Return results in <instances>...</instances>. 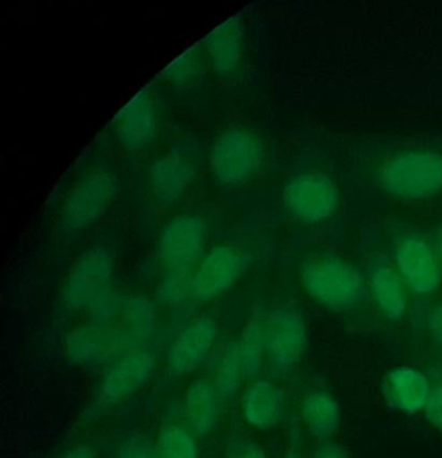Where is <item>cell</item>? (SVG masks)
<instances>
[{
  "mask_svg": "<svg viewBox=\"0 0 442 458\" xmlns=\"http://www.w3.org/2000/svg\"><path fill=\"white\" fill-rule=\"evenodd\" d=\"M124 301H123L120 294L115 291L112 286L101 292L88 307V312L90 316V323L92 326L103 327L108 328L111 327L112 321L122 315Z\"/></svg>",
  "mask_w": 442,
  "mask_h": 458,
  "instance_id": "28",
  "label": "cell"
},
{
  "mask_svg": "<svg viewBox=\"0 0 442 458\" xmlns=\"http://www.w3.org/2000/svg\"><path fill=\"white\" fill-rule=\"evenodd\" d=\"M123 345L125 351L147 347V342L151 339L157 328V307L151 300L144 296L130 297L125 300L123 308Z\"/></svg>",
  "mask_w": 442,
  "mask_h": 458,
  "instance_id": "22",
  "label": "cell"
},
{
  "mask_svg": "<svg viewBox=\"0 0 442 458\" xmlns=\"http://www.w3.org/2000/svg\"><path fill=\"white\" fill-rule=\"evenodd\" d=\"M434 251H436L437 259H438L442 273V226L438 227L436 237H434Z\"/></svg>",
  "mask_w": 442,
  "mask_h": 458,
  "instance_id": "36",
  "label": "cell"
},
{
  "mask_svg": "<svg viewBox=\"0 0 442 458\" xmlns=\"http://www.w3.org/2000/svg\"><path fill=\"white\" fill-rule=\"evenodd\" d=\"M267 364L276 377H284L297 369L307 352L310 334L304 313L297 305L273 308L264 323Z\"/></svg>",
  "mask_w": 442,
  "mask_h": 458,
  "instance_id": "3",
  "label": "cell"
},
{
  "mask_svg": "<svg viewBox=\"0 0 442 458\" xmlns=\"http://www.w3.org/2000/svg\"><path fill=\"white\" fill-rule=\"evenodd\" d=\"M117 192V179L108 171H95L74 184L60 214L61 232L79 235L95 226L108 211Z\"/></svg>",
  "mask_w": 442,
  "mask_h": 458,
  "instance_id": "5",
  "label": "cell"
},
{
  "mask_svg": "<svg viewBox=\"0 0 442 458\" xmlns=\"http://www.w3.org/2000/svg\"><path fill=\"white\" fill-rule=\"evenodd\" d=\"M157 369V353L151 348L125 351L106 369L96 394V409L106 411L119 406L146 387Z\"/></svg>",
  "mask_w": 442,
  "mask_h": 458,
  "instance_id": "6",
  "label": "cell"
},
{
  "mask_svg": "<svg viewBox=\"0 0 442 458\" xmlns=\"http://www.w3.org/2000/svg\"><path fill=\"white\" fill-rule=\"evenodd\" d=\"M197 176V168L190 155L174 149L157 157L151 165L152 195L163 206H174L183 199Z\"/></svg>",
  "mask_w": 442,
  "mask_h": 458,
  "instance_id": "17",
  "label": "cell"
},
{
  "mask_svg": "<svg viewBox=\"0 0 442 458\" xmlns=\"http://www.w3.org/2000/svg\"><path fill=\"white\" fill-rule=\"evenodd\" d=\"M192 273L190 267H167L157 286V297L163 304L179 305L191 296Z\"/></svg>",
  "mask_w": 442,
  "mask_h": 458,
  "instance_id": "27",
  "label": "cell"
},
{
  "mask_svg": "<svg viewBox=\"0 0 442 458\" xmlns=\"http://www.w3.org/2000/svg\"><path fill=\"white\" fill-rule=\"evenodd\" d=\"M369 294L379 315L388 323H401L409 312L406 284L398 269L385 257H377L369 265Z\"/></svg>",
  "mask_w": 442,
  "mask_h": 458,
  "instance_id": "15",
  "label": "cell"
},
{
  "mask_svg": "<svg viewBox=\"0 0 442 458\" xmlns=\"http://www.w3.org/2000/svg\"><path fill=\"white\" fill-rule=\"evenodd\" d=\"M425 372L429 379H430L433 387L442 385V361H437V363L431 364Z\"/></svg>",
  "mask_w": 442,
  "mask_h": 458,
  "instance_id": "35",
  "label": "cell"
},
{
  "mask_svg": "<svg viewBox=\"0 0 442 458\" xmlns=\"http://www.w3.org/2000/svg\"><path fill=\"white\" fill-rule=\"evenodd\" d=\"M125 352L120 331L108 327H79L66 336V353L73 363L84 367L111 366Z\"/></svg>",
  "mask_w": 442,
  "mask_h": 458,
  "instance_id": "16",
  "label": "cell"
},
{
  "mask_svg": "<svg viewBox=\"0 0 442 458\" xmlns=\"http://www.w3.org/2000/svg\"><path fill=\"white\" fill-rule=\"evenodd\" d=\"M262 157L261 140L251 130L230 125L222 131L211 149V174L221 186H240L259 170Z\"/></svg>",
  "mask_w": 442,
  "mask_h": 458,
  "instance_id": "4",
  "label": "cell"
},
{
  "mask_svg": "<svg viewBox=\"0 0 442 458\" xmlns=\"http://www.w3.org/2000/svg\"><path fill=\"white\" fill-rule=\"evenodd\" d=\"M251 256L232 246H217L200 262L191 278V296L211 301L224 296L245 275Z\"/></svg>",
  "mask_w": 442,
  "mask_h": 458,
  "instance_id": "10",
  "label": "cell"
},
{
  "mask_svg": "<svg viewBox=\"0 0 442 458\" xmlns=\"http://www.w3.org/2000/svg\"><path fill=\"white\" fill-rule=\"evenodd\" d=\"M208 227L200 216H181L166 225L157 253L167 267H190L202 257Z\"/></svg>",
  "mask_w": 442,
  "mask_h": 458,
  "instance_id": "12",
  "label": "cell"
},
{
  "mask_svg": "<svg viewBox=\"0 0 442 458\" xmlns=\"http://www.w3.org/2000/svg\"><path fill=\"white\" fill-rule=\"evenodd\" d=\"M371 178L380 192L396 199L436 197L442 192V148L412 146L388 151Z\"/></svg>",
  "mask_w": 442,
  "mask_h": 458,
  "instance_id": "1",
  "label": "cell"
},
{
  "mask_svg": "<svg viewBox=\"0 0 442 458\" xmlns=\"http://www.w3.org/2000/svg\"><path fill=\"white\" fill-rule=\"evenodd\" d=\"M114 254L106 246H93L77 259L64 289V304L71 310H88L90 302L111 286Z\"/></svg>",
  "mask_w": 442,
  "mask_h": 458,
  "instance_id": "9",
  "label": "cell"
},
{
  "mask_svg": "<svg viewBox=\"0 0 442 458\" xmlns=\"http://www.w3.org/2000/svg\"><path fill=\"white\" fill-rule=\"evenodd\" d=\"M159 458H200L198 438L184 425L168 423L157 436Z\"/></svg>",
  "mask_w": 442,
  "mask_h": 458,
  "instance_id": "26",
  "label": "cell"
},
{
  "mask_svg": "<svg viewBox=\"0 0 442 458\" xmlns=\"http://www.w3.org/2000/svg\"><path fill=\"white\" fill-rule=\"evenodd\" d=\"M431 391L433 385L426 372L414 366L393 367L380 383L386 406L409 417L423 412Z\"/></svg>",
  "mask_w": 442,
  "mask_h": 458,
  "instance_id": "14",
  "label": "cell"
},
{
  "mask_svg": "<svg viewBox=\"0 0 442 458\" xmlns=\"http://www.w3.org/2000/svg\"><path fill=\"white\" fill-rule=\"evenodd\" d=\"M63 458H98V454L92 445L79 444L71 447Z\"/></svg>",
  "mask_w": 442,
  "mask_h": 458,
  "instance_id": "34",
  "label": "cell"
},
{
  "mask_svg": "<svg viewBox=\"0 0 442 458\" xmlns=\"http://www.w3.org/2000/svg\"><path fill=\"white\" fill-rule=\"evenodd\" d=\"M310 458H351L348 450L339 442L331 441L318 442Z\"/></svg>",
  "mask_w": 442,
  "mask_h": 458,
  "instance_id": "31",
  "label": "cell"
},
{
  "mask_svg": "<svg viewBox=\"0 0 442 458\" xmlns=\"http://www.w3.org/2000/svg\"><path fill=\"white\" fill-rule=\"evenodd\" d=\"M395 267L415 296L429 297L441 285L442 273L436 251L418 232H404L396 235L394 242Z\"/></svg>",
  "mask_w": 442,
  "mask_h": 458,
  "instance_id": "8",
  "label": "cell"
},
{
  "mask_svg": "<svg viewBox=\"0 0 442 458\" xmlns=\"http://www.w3.org/2000/svg\"><path fill=\"white\" fill-rule=\"evenodd\" d=\"M222 406L224 402L210 379L200 377L192 380L184 393V426L197 438L210 436L218 428Z\"/></svg>",
  "mask_w": 442,
  "mask_h": 458,
  "instance_id": "19",
  "label": "cell"
},
{
  "mask_svg": "<svg viewBox=\"0 0 442 458\" xmlns=\"http://www.w3.org/2000/svg\"><path fill=\"white\" fill-rule=\"evenodd\" d=\"M117 140L128 151H143L157 140V117L151 87L136 93L115 119Z\"/></svg>",
  "mask_w": 442,
  "mask_h": 458,
  "instance_id": "13",
  "label": "cell"
},
{
  "mask_svg": "<svg viewBox=\"0 0 442 458\" xmlns=\"http://www.w3.org/2000/svg\"><path fill=\"white\" fill-rule=\"evenodd\" d=\"M300 415L308 434L318 442L331 441L342 428V406L326 390L308 393L300 404Z\"/></svg>",
  "mask_w": 442,
  "mask_h": 458,
  "instance_id": "21",
  "label": "cell"
},
{
  "mask_svg": "<svg viewBox=\"0 0 442 458\" xmlns=\"http://www.w3.org/2000/svg\"><path fill=\"white\" fill-rule=\"evenodd\" d=\"M284 458H302V455L300 454L299 452H296V450H292V452H289Z\"/></svg>",
  "mask_w": 442,
  "mask_h": 458,
  "instance_id": "37",
  "label": "cell"
},
{
  "mask_svg": "<svg viewBox=\"0 0 442 458\" xmlns=\"http://www.w3.org/2000/svg\"><path fill=\"white\" fill-rule=\"evenodd\" d=\"M439 348H441V350H442V347H439Z\"/></svg>",
  "mask_w": 442,
  "mask_h": 458,
  "instance_id": "38",
  "label": "cell"
},
{
  "mask_svg": "<svg viewBox=\"0 0 442 458\" xmlns=\"http://www.w3.org/2000/svg\"><path fill=\"white\" fill-rule=\"evenodd\" d=\"M288 213L302 224H321L334 216L339 206V190L323 173H302L286 182L283 191Z\"/></svg>",
  "mask_w": 442,
  "mask_h": 458,
  "instance_id": "7",
  "label": "cell"
},
{
  "mask_svg": "<svg viewBox=\"0 0 442 458\" xmlns=\"http://www.w3.org/2000/svg\"><path fill=\"white\" fill-rule=\"evenodd\" d=\"M238 344L241 366L245 377L251 382L262 377L267 364V350H265L264 328L259 321H251L241 332Z\"/></svg>",
  "mask_w": 442,
  "mask_h": 458,
  "instance_id": "24",
  "label": "cell"
},
{
  "mask_svg": "<svg viewBox=\"0 0 442 458\" xmlns=\"http://www.w3.org/2000/svg\"><path fill=\"white\" fill-rule=\"evenodd\" d=\"M218 326L208 316L195 318L171 343L166 355L167 369L174 377H183L197 371L213 355Z\"/></svg>",
  "mask_w": 442,
  "mask_h": 458,
  "instance_id": "11",
  "label": "cell"
},
{
  "mask_svg": "<svg viewBox=\"0 0 442 458\" xmlns=\"http://www.w3.org/2000/svg\"><path fill=\"white\" fill-rule=\"evenodd\" d=\"M240 458H268V454L259 442L254 439L243 438Z\"/></svg>",
  "mask_w": 442,
  "mask_h": 458,
  "instance_id": "33",
  "label": "cell"
},
{
  "mask_svg": "<svg viewBox=\"0 0 442 458\" xmlns=\"http://www.w3.org/2000/svg\"><path fill=\"white\" fill-rule=\"evenodd\" d=\"M284 391L268 377L249 383L241 396V415L246 425L259 431L278 428L285 420Z\"/></svg>",
  "mask_w": 442,
  "mask_h": 458,
  "instance_id": "18",
  "label": "cell"
},
{
  "mask_svg": "<svg viewBox=\"0 0 442 458\" xmlns=\"http://www.w3.org/2000/svg\"><path fill=\"white\" fill-rule=\"evenodd\" d=\"M423 415L429 425L442 436V385L433 387Z\"/></svg>",
  "mask_w": 442,
  "mask_h": 458,
  "instance_id": "30",
  "label": "cell"
},
{
  "mask_svg": "<svg viewBox=\"0 0 442 458\" xmlns=\"http://www.w3.org/2000/svg\"><path fill=\"white\" fill-rule=\"evenodd\" d=\"M115 458H159L157 438L144 431H135L123 439Z\"/></svg>",
  "mask_w": 442,
  "mask_h": 458,
  "instance_id": "29",
  "label": "cell"
},
{
  "mask_svg": "<svg viewBox=\"0 0 442 458\" xmlns=\"http://www.w3.org/2000/svg\"><path fill=\"white\" fill-rule=\"evenodd\" d=\"M210 364V380L218 393L219 398L225 403H230L237 398L241 393L245 374L241 366L240 355H238L237 343H226V344L214 351L208 359Z\"/></svg>",
  "mask_w": 442,
  "mask_h": 458,
  "instance_id": "23",
  "label": "cell"
},
{
  "mask_svg": "<svg viewBox=\"0 0 442 458\" xmlns=\"http://www.w3.org/2000/svg\"><path fill=\"white\" fill-rule=\"evenodd\" d=\"M242 22L238 15L225 21L205 37L202 47L214 72L226 76L237 71L242 55Z\"/></svg>",
  "mask_w": 442,
  "mask_h": 458,
  "instance_id": "20",
  "label": "cell"
},
{
  "mask_svg": "<svg viewBox=\"0 0 442 458\" xmlns=\"http://www.w3.org/2000/svg\"><path fill=\"white\" fill-rule=\"evenodd\" d=\"M208 60L202 47H194L179 55L166 68L163 77L176 88H191L206 76Z\"/></svg>",
  "mask_w": 442,
  "mask_h": 458,
  "instance_id": "25",
  "label": "cell"
},
{
  "mask_svg": "<svg viewBox=\"0 0 442 458\" xmlns=\"http://www.w3.org/2000/svg\"><path fill=\"white\" fill-rule=\"evenodd\" d=\"M428 332L431 340L442 347V302L430 308L428 318Z\"/></svg>",
  "mask_w": 442,
  "mask_h": 458,
  "instance_id": "32",
  "label": "cell"
},
{
  "mask_svg": "<svg viewBox=\"0 0 442 458\" xmlns=\"http://www.w3.org/2000/svg\"><path fill=\"white\" fill-rule=\"evenodd\" d=\"M300 278L308 296L336 315L356 312L369 296L363 275L350 262L329 251L308 257L302 262Z\"/></svg>",
  "mask_w": 442,
  "mask_h": 458,
  "instance_id": "2",
  "label": "cell"
}]
</instances>
